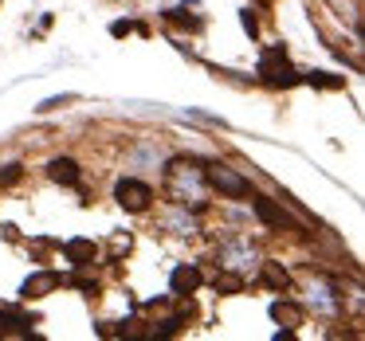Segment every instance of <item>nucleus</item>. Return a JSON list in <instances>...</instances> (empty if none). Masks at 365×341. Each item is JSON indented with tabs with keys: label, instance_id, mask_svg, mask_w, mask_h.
<instances>
[{
	"label": "nucleus",
	"instance_id": "obj_1",
	"mask_svg": "<svg viewBox=\"0 0 365 341\" xmlns=\"http://www.w3.org/2000/svg\"><path fill=\"white\" fill-rule=\"evenodd\" d=\"M205 181L212 184L216 192H224V196H232V200H244V196H252V184H247L244 177L236 173V169L220 165V161H212V165L205 169Z\"/></svg>",
	"mask_w": 365,
	"mask_h": 341
},
{
	"label": "nucleus",
	"instance_id": "obj_2",
	"mask_svg": "<svg viewBox=\"0 0 365 341\" xmlns=\"http://www.w3.org/2000/svg\"><path fill=\"white\" fill-rule=\"evenodd\" d=\"M259 75H263V79L271 83V87H291V83H294V67L287 63L283 48H267V51H263Z\"/></svg>",
	"mask_w": 365,
	"mask_h": 341
},
{
	"label": "nucleus",
	"instance_id": "obj_3",
	"mask_svg": "<svg viewBox=\"0 0 365 341\" xmlns=\"http://www.w3.org/2000/svg\"><path fill=\"white\" fill-rule=\"evenodd\" d=\"M114 196H118V204L126 208V212H145L153 200V189L142 181H118V189H114Z\"/></svg>",
	"mask_w": 365,
	"mask_h": 341
},
{
	"label": "nucleus",
	"instance_id": "obj_4",
	"mask_svg": "<svg viewBox=\"0 0 365 341\" xmlns=\"http://www.w3.org/2000/svg\"><path fill=\"white\" fill-rule=\"evenodd\" d=\"M56 286H63V275L43 271V275H36V278H28V283H24V298H40V294L56 290Z\"/></svg>",
	"mask_w": 365,
	"mask_h": 341
},
{
	"label": "nucleus",
	"instance_id": "obj_5",
	"mask_svg": "<svg viewBox=\"0 0 365 341\" xmlns=\"http://www.w3.org/2000/svg\"><path fill=\"white\" fill-rule=\"evenodd\" d=\"M48 177H51L56 184H79V165H75L71 157H56V161L48 165Z\"/></svg>",
	"mask_w": 365,
	"mask_h": 341
},
{
	"label": "nucleus",
	"instance_id": "obj_6",
	"mask_svg": "<svg viewBox=\"0 0 365 341\" xmlns=\"http://www.w3.org/2000/svg\"><path fill=\"white\" fill-rule=\"evenodd\" d=\"M255 216H259L263 224H271V228H291L287 212H283V208H275L267 196H255Z\"/></svg>",
	"mask_w": 365,
	"mask_h": 341
},
{
	"label": "nucleus",
	"instance_id": "obj_7",
	"mask_svg": "<svg viewBox=\"0 0 365 341\" xmlns=\"http://www.w3.org/2000/svg\"><path fill=\"white\" fill-rule=\"evenodd\" d=\"M0 333H32V318L16 314V310L0 306Z\"/></svg>",
	"mask_w": 365,
	"mask_h": 341
},
{
	"label": "nucleus",
	"instance_id": "obj_8",
	"mask_svg": "<svg viewBox=\"0 0 365 341\" xmlns=\"http://www.w3.org/2000/svg\"><path fill=\"white\" fill-rule=\"evenodd\" d=\"M197 286H200V271H192V267L173 271V294H192Z\"/></svg>",
	"mask_w": 365,
	"mask_h": 341
},
{
	"label": "nucleus",
	"instance_id": "obj_9",
	"mask_svg": "<svg viewBox=\"0 0 365 341\" xmlns=\"http://www.w3.org/2000/svg\"><path fill=\"white\" fill-rule=\"evenodd\" d=\"M271 314H275L279 322H291V325H294V322H299V318H302V314H299V310H294V306H283V302H275V310H271Z\"/></svg>",
	"mask_w": 365,
	"mask_h": 341
},
{
	"label": "nucleus",
	"instance_id": "obj_10",
	"mask_svg": "<svg viewBox=\"0 0 365 341\" xmlns=\"http://www.w3.org/2000/svg\"><path fill=\"white\" fill-rule=\"evenodd\" d=\"M267 283L283 290V286H287V275H283V271H275V267H267Z\"/></svg>",
	"mask_w": 365,
	"mask_h": 341
},
{
	"label": "nucleus",
	"instance_id": "obj_11",
	"mask_svg": "<svg viewBox=\"0 0 365 341\" xmlns=\"http://www.w3.org/2000/svg\"><path fill=\"white\" fill-rule=\"evenodd\" d=\"M20 181V165H9V173H0V184H12Z\"/></svg>",
	"mask_w": 365,
	"mask_h": 341
}]
</instances>
